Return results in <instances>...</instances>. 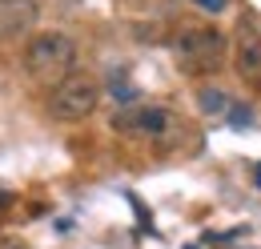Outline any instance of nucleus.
I'll return each instance as SVG.
<instances>
[{
	"label": "nucleus",
	"mask_w": 261,
	"mask_h": 249,
	"mask_svg": "<svg viewBox=\"0 0 261 249\" xmlns=\"http://www.w3.org/2000/svg\"><path fill=\"white\" fill-rule=\"evenodd\" d=\"M253 181H257V189H261V165H257V173H253Z\"/></svg>",
	"instance_id": "obj_10"
},
{
	"label": "nucleus",
	"mask_w": 261,
	"mask_h": 249,
	"mask_svg": "<svg viewBox=\"0 0 261 249\" xmlns=\"http://www.w3.org/2000/svg\"><path fill=\"white\" fill-rule=\"evenodd\" d=\"M100 105V85L93 77H85V72H72L65 77L61 85H53L48 89V113L57 117V121H85V117H93Z\"/></svg>",
	"instance_id": "obj_4"
},
{
	"label": "nucleus",
	"mask_w": 261,
	"mask_h": 249,
	"mask_svg": "<svg viewBox=\"0 0 261 249\" xmlns=\"http://www.w3.org/2000/svg\"><path fill=\"white\" fill-rule=\"evenodd\" d=\"M113 129L125 133V137H137V141H149L157 149H169V145H177L185 137L189 124L165 105H141V109H129V113H117Z\"/></svg>",
	"instance_id": "obj_2"
},
{
	"label": "nucleus",
	"mask_w": 261,
	"mask_h": 249,
	"mask_svg": "<svg viewBox=\"0 0 261 249\" xmlns=\"http://www.w3.org/2000/svg\"><path fill=\"white\" fill-rule=\"evenodd\" d=\"M225 32L213 29V24H193V29H181V36L173 40V61L181 72L201 77V72H213L217 64L225 61Z\"/></svg>",
	"instance_id": "obj_3"
},
{
	"label": "nucleus",
	"mask_w": 261,
	"mask_h": 249,
	"mask_svg": "<svg viewBox=\"0 0 261 249\" xmlns=\"http://www.w3.org/2000/svg\"><path fill=\"white\" fill-rule=\"evenodd\" d=\"M233 68H237V77H241L245 89L261 93V24L257 20H241V24H237Z\"/></svg>",
	"instance_id": "obj_5"
},
{
	"label": "nucleus",
	"mask_w": 261,
	"mask_h": 249,
	"mask_svg": "<svg viewBox=\"0 0 261 249\" xmlns=\"http://www.w3.org/2000/svg\"><path fill=\"white\" fill-rule=\"evenodd\" d=\"M225 113H229V124H233V129H245V124H253V109H249V105H229Z\"/></svg>",
	"instance_id": "obj_8"
},
{
	"label": "nucleus",
	"mask_w": 261,
	"mask_h": 249,
	"mask_svg": "<svg viewBox=\"0 0 261 249\" xmlns=\"http://www.w3.org/2000/svg\"><path fill=\"white\" fill-rule=\"evenodd\" d=\"M40 4L36 0H0V36H20L36 29Z\"/></svg>",
	"instance_id": "obj_6"
},
{
	"label": "nucleus",
	"mask_w": 261,
	"mask_h": 249,
	"mask_svg": "<svg viewBox=\"0 0 261 249\" xmlns=\"http://www.w3.org/2000/svg\"><path fill=\"white\" fill-rule=\"evenodd\" d=\"M229 0H197V8H205V12H225Z\"/></svg>",
	"instance_id": "obj_9"
},
{
	"label": "nucleus",
	"mask_w": 261,
	"mask_h": 249,
	"mask_svg": "<svg viewBox=\"0 0 261 249\" xmlns=\"http://www.w3.org/2000/svg\"><path fill=\"white\" fill-rule=\"evenodd\" d=\"M197 109H201L205 117H221L229 109V96L221 93V89H201V93H197Z\"/></svg>",
	"instance_id": "obj_7"
},
{
	"label": "nucleus",
	"mask_w": 261,
	"mask_h": 249,
	"mask_svg": "<svg viewBox=\"0 0 261 249\" xmlns=\"http://www.w3.org/2000/svg\"><path fill=\"white\" fill-rule=\"evenodd\" d=\"M185 249H197V245H185Z\"/></svg>",
	"instance_id": "obj_11"
},
{
	"label": "nucleus",
	"mask_w": 261,
	"mask_h": 249,
	"mask_svg": "<svg viewBox=\"0 0 261 249\" xmlns=\"http://www.w3.org/2000/svg\"><path fill=\"white\" fill-rule=\"evenodd\" d=\"M24 68L36 85L53 89L76 72V40L65 32H36L24 48Z\"/></svg>",
	"instance_id": "obj_1"
}]
</instances>
